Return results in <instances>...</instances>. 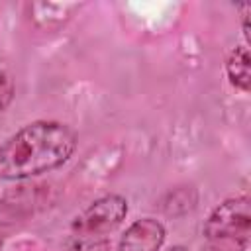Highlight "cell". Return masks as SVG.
Instances as JSON below:
<instances>
[{
	"mask_svg": "<svg viewBox=\"0 0 251 251\" xmlns=\"http://www.w3.org/2000/svg\"><path fill=\"white\" fill-rule=\"evenodd\" d=\"M247 241H208L202 251H245Z\"/></svg>",
	"mask_w": 251,
	"mask_h": 251,
	"instance_id": "obj_8",
	"label": "cell"
},
{
	"mask_svg": "<svg viewBox=\"0 0 251 251\" xmlns=\"http://www.w3.org/2000/svg\"><path fill=\"white\" fill-rule=\"evenodd\" d=\"M14 98V80L8 73L0 71V114H4V110L10 106Z\"/></svg>",
	"mask_w": 251,
	"mask_h": 251,
	"instance_id": "obj_7",
	"label": "cell"
},
{
	"mask_svg": "<svg viewBox=\"0 0 251 251\" xmlns=\"http://www.w3.org/2000/svg\"><path fill=\"white\" fill-rule=\"evenodd\" d=\"M167 251H188L184 245H173V247H169Z\"/></svg>",
	"mask_w": 251,
	"mask_h": 251,
	"instance_id": "obj_9",
	"label": "cell"
},
{
	"mask_svg": "<svg viewBox=\"0 0 251 251\" xmlns=\"http://www.w3.org/2000/svg\"><path fill=\"white\" fill-rule=\"evenodd\" d=\"M67 251H112V243L108 237L98 235H71Z\"/></svg>",
	"mask_w": 251,
	"mask_h": 251,
	"instance_id": "obj_6",
	"label": "cell"
},
{
	"mask_svg": "<svg viewBox=\"0 0 251 251\" xmlns=\"http://www.w3.org/2000/svg\"><path fill=\"white\" fill-rule=\"evenodd\" d=\"M226 75L229 84L241 92L251 90V53L247 45H237L226 59Z\"/></svg>",
	"mask_w": 251,
	"mask_h": 251,
	"instance_id": "obj_5",
	"label": "cell"
},
{
	"mask_svg": "<svg viewBox=\"0 0 251 251\" xmlns=\"http://www.w3.org/2000/svg\"><path fill=\"white\" fill-rule=\"evenodd\" d=\"M127 200L122 194H106L94 200L84 212H80L73 224V235H98L106 237L127 216Z\"/></svg>",
	"mask_w": 251,
	"mask_h": 251,
	"instance_id": "obj_3",
	"label": "cell"
},
{
	"mask_svg": "<svg viewBox=\"0 0 251 251\" xmlns=\"http://www.w3.org/2000/svg\"><path fill=\"white\" fill-rule=\"evenodd\" d=\"M78 137L69 124L35 120L0 143V180H25L63 167Z\"/></svg>",
	"mask_w": 251,
	"mask_h": 251,
	"instance_id": "obj_1",
	"label": "cell"
},
{
	"mask_svg": "<svg viewBox=\"0 0 251 251\" xmlns=\"http://www.w3.org/2000/svg\"><path fill=\"white\" fill-rule=\"evenodd\" d=\"M167 229L157 218H139L127 226L116 251H161Z\"/></svg>",
	"mask_w": 251,
	"mask_h": 251,
	"instance_id": "obj_4",
	"label": "cell"
},
{
	"mask_svg": "<svg viewBox=\"0 0 251 251\" xmlns=\"http://www.w3.org/2000/svg\"><path fill=\"white\" fill-rule=\"evenodd\" d=\"M206 241H247L251 239V200L235 196L212 210L204 224Z\"/></svg>",
	"mask_w": 251,
	"mask_h": 251,
	"instance_id": "obj_2",
	"label": "cell"
}]
</instances>
